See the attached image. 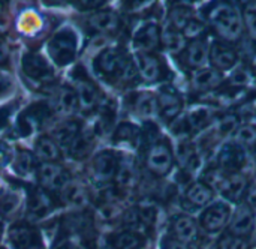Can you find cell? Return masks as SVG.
Masks as SVG:
<instances>
[{
    "label": "cell",
    "mask_w": 256,
    "mask_h": 249,
    "mask_svg": "<svg viewBox=\"0 0 256 249\" xmlns=\"http://www.w3.org/2000/svg\"><path fill=\"white\" fill-rule=\"evenodd\" d=\"M208 21L214 32L225 41H237L243 33V21L231 3H214L208 11Z\"/></svg>",
    "instance_id": "obj_1"
},
{
    "label": "cell",
    "mask_w": 256,
    "mask_h": 249,
    "mask_svg": "<svg viewBox=\"0 0 256 249\" xmlns=\"http://www.w3.org/2000/svg\"><path fill=\"white\" fill-rule=\"evenodd\" d=\"M94 66L100 75L110 78H118L123 81L134 80L138 74L136 65L126 54L112 48L102 51L98 56Z\"/></svg>",
    "instance_id": "obj_2"
},
{
    "label": "cell",
    "mask_w": 256,
    "mask_h": 249,
    "mask_svg": "<svg viewBox=\"0 0 256 249\" xmlns=\"http://www.w3.org/2000/svg\"><path fill=\"white\" fill-rule=\"evenodd\" d=\"M48 53L51 59L58 65H69L76 53V36L72 30L64 29L54 35V38L48 44Z\"/></svg>",
    "instance_id": "obj_3"
},
{
    "label": "cell",
    "mask_w": 256,
    "mask_h": 249,
    "mask_svg": "<svg viewBox=\"0 0 256 249\" xmlns=\"http://www.w3.org/2000/svg\"><path fill=\"white\" fill-rule=\"evenodd\" d=\"M146 165L150 173H153L158 177L166 176L172 165H174V158L171 153V149L166 143L158 141L150 146L147 150V158H146Z\"/></svg>",
    "instance_id": "obj_4"
},
{
    "label": "cell",
    "mask_w": 256,
    "mask_h": 249,
    "mask_svg": "<svg viewBox=\"0 0 256 249\" xmlns=\"http://www.w3.org/2000/svg\"><path fill=\"white\" fill-rule=\"evenodd\" d=\"M38 177L45 189H63L69 185V174L57 164L45 162L38 168Z\"/></svg>",
    "instance_id": "obj_5"
},
{
    "label": "cell",
    "mask_w": 256,
    "mask_h": 249,
    "mask_svg": "<svg viewBox=\"0 0 256 249\" xmlns=\"http://www.w3.org/2000/svg\"><path fill=\"white\" fill-rule=\"evenodd\" d=\"M21 68L26 77L33 81H50L52 78V69L48 62L39 54H26L21 60Z\"/></svg>",
    "instance_id": "obj_6"
},
{
    "label": "cell",
    "mask_w": 256,
    "mask_h": 249,
    "mask_svg": "<svg viewBox=\"0 0 256 249\" xmlns=\"http://www.w3.org/2000/svg\"><path fill=\"white\" fill-rule=\"evenodd\" d=\"M158 105H159V116L164 120L171 122L180 114V111L183 108V101H182L180 95L176 92V89L166 86V87H162V90L159 93Z\"/></svg>",
    "instance_id": "obj_7"
},
{
    "label": "cell",
    "mask_w": 256,
    "mask_h": 249,
    "mask_svg": "<svg viewBox=\"0 0 256 249\" xmlns=\"http://www.w3.org/2000/svg\"><path fill=\"white\" fill-rule=\"evenodd\" d=\"M118 159L114 153L111 152H100L99 155L94 156L92 162V171L93 177L98 182H110L116 177L117 168H118Z\"/></svg>",
    "instance_id": "obj_8"
},
{
    "label": "cell",
    "mask_w": 256,
    "mask_h": 249,
    "mask_svg": "<svg viewBox=\"0 0 256 249\" xmlns=\"http://www.w3.org/2000/svg\"><path fill=\"white\" fill-rule=\"evenodd\" d=\"M216 185H218L220 194L231 201H238L248 189V180L240 173L219 176L216 179Z\"/></svg>",
    "instance_id": "obj_9"
},
{
    "label": "cell",
    "mask_w": 256,
    "mask_h": 249,
    "mask_svg": "<svg viewBox=\"0 0 256 249\" xmlns=\"http://www.w3.org/2000/svg\"><path fill=\"white\" fill-rule=\"evenodd\" d=\"M135 65L138 74L147 83H156L164 77V66L160 60L150 53H138Z\"/></svg>",
    "instance_id": "obj_10"
},
{
    "label": "cell",
    "mask_w": 256,
    "mask_h": 249,
    "mask_svg": "<svg viewBox=\"0 0 256 249\" xmlns=\"http://www.w3.org/2000/svg\"><path fill=\"white\" fill-rule=\"evenodd\" d=\"M230 207L224 203H216L210 206L201 216V225L208 233H218L220 228H224L230 219Z\"/></svg>",
    "instance_id": "obj_11"
},
{
    "label": "cell",
    "mask_w": 256,
    "mask_h": 249,
    "mask_svg": "<svg viewBox=\"0 0 256 249\" xmlns=\"http://www.w3.org/2000/svg\"><path fill=\"white\" fill-rule=\"evenodd\" d=\"M219 165L228 173H237L246 162V153L237 143L225 144L219 152Z\"/></svg>",
    "instance_id": "obj_12"
},
{
    "label": "cell",
    "mask_w": 256,
    "mask_h": 249,
    "mask_svg": "<svg viewBox=\"0 0 256 249\" xmlns=\"http://www.w3.org/2000/svg\"><path fill=\"white\" fill-rule=\"evenodd\" d=\"M255 227V213L248 204H242L232 215L230 222V234L237 237H244L252 233Z\"/></svg>",
    "instance_id": "obj_13"
},
{
    "label": "cell",
    "mask_w": 256,
    "mask_h": 249,
    "mask_svg": "<svg viewBox=\"0 0 256 249\" xmlns=\"http://www.w3.org/2000/svg\"><path fill=\"white\" fill-rule=\"evenodd\" d=\"M210 60L216 71H230L237 65L238 54L232 47L224 42H214L210 50Z\"/></svg>",
    "instance_id": "obj_14"
},
{
    "label": "cell",
    "mask_w": 256,
    "mask_h": 249,
    "mask_svg": "<svg viewBox=\"0 0 256 249\" xmlns=\"http://www.w3.org/2000/svg\"><path fill=\"white\" fill-rule=\"evenodd\" d=\"M162 41V32L158 24L147 23L141 26L135 33V45L138 47L140 53H150L159 47Z\"/></svg>",
    "instance_id": "obj_15"
},
{
    "label": "cell",
    "mask_w": 256,
    "mask_h": 249,
    "mask_svg": "<svg viewBox=\"0 0 256 249\" xmlns=\"http://www.w3.org/2000/svg\"><path fill=\"white\" fill-rule=\"evenodd\" d=\"M208 57H210V51L201 39L190 41L183 51L184 65L190 69H195V71L206 68Z\"/></svg>",
    "instance_id": "obj_16"
},
{
    "label": "cell",
    "mask_w": 256,
    "mask_h": 249,
    "mask_svg": "<svg viewBox=\"0 0 256 249\" xmlns=\"http://www.w3.org/2000/svg\"><path fill=\"white\" fill-rule=\"evenodd\" d=\"M172 233H174V239L186 243V245H192L198 240V227L195 224V221L189 216L184 215H178L172 219Z\"/></svg>",
    "instance_id": "obj_17"
},
{
    "label": "cell",
    "mask_w": 256,
    "mask_h": 249,
    "mask_svg": "<svg viewBox=\"0 0 256 249\" xmlns=\"http://www.w3.org/2000/svg\"><path fill=\"white\" fill-rule=\"evenodd\" d=\"M222 83V75L214 68H202L194 72L192 75V86L195 90L207 92L216 89Z\"/></svg>",
    "instance_id": "obj_18"
},
{
    "label": "cell",
    "mask_w": 256,
    "mask_h": 249,
    "mask_svg": "<svg viewBox=\"0 0 256 249\" xmlns=\"http://www.w3.org/2000/svg\"><path fill=\"white\" fill-rule=\"evenodd\" d=\"M88 24L93 30L99 33H112L118 29L120 20L111 11H100L88 18Z\"/></svg>",
    "instance_id": "obj_19"
},
{
    "label": "cell",
    "mask_w": 256,
    "mask_h": 249,
    "mask_svg": "<svg viewBox=\"0 0 256 249\" xmlns=\"http://www.w3.org/2000/svg\"><path fill=\"white\" fill-rule=\"evenodd\" d=\"M76 98H78V105L84 111H90L96 107L99 93L94 84L88 80H81L76 84Z\"/></svg>",
    "instance_id": "obj_20"
},
{
    "label": "cell",
    "mask_w": 256,
    "mask_h": 249,
    "mask_svg": "<svg viewBox=\"0 0 256 249\" xmlns=\"http://www.w3.org/2000/svg\"><path fill=\"white\" fill-rule=\"evenodd\" d=\"M184 198L194 207H202L213 200V191H212L210 185L202 183V182H196L188 188Z\"/></svg>",
    "instance_id": "obj_21"
},
{
    "label": "cell",
    "mask_w": 256,
    "mask_h": 249,
    "mask_svg": "<svg viewBox=\"0 0 256 249\" xmlns=\"http://www.w3.org/2000/svg\"><path fill=\"white\" fill-rule=\"evenodd\" d=\"M54 110L58 114L63 116H69L75 111V108L78 107V98H76V92H74L69 87H62L56 98H54Z\"/></svg>",
    "instance_id": "obj_22"
},
{
    "label": "cell",
    "mask_w": 256,
    "mask_h": 249,
    "mask_svg": "<svg viewBox=\"0 0 256 249\" xmlns=\"http://www.w3.org/2000/svg\"><path fill=\"white\" fill-rule=\"evenodd\" d=\"M135 111L142 119H148V120L154 119L156 116H159L158 99L150 93H141L135 101Z\"/></svg>",
    "instance_id": "obj_23"
},
{
    "label": "cell",
    "mask_w": 256,
    "mask_h": 249,
    "mask_svg": "<svg viewBox=\"0 0 256 249\" xmlns=\"http://www.w3.org/2000/svg\"><path fill=\"white\" fill-rule=\"evenodd\" d=\"M138 177V171L134 165L132 161H123L118 164L117 173H116V183L122 188V189H129L135 185Z\"/></svg>",
    "instance_id": "obj_24"
},
{
    "label": "cell",
    "mask_w": 256,
    "mask_h": 249,
    "mask_svg": "<svg viewBox=\"0 0 256 249\" xmlns=\"http://www.w3.org/2000/svg\"><path fill=\"white\" fill-rule=\"evenodd\" d=\"M63 198L72 209H82L88 200L86 189L78 185H68L63 191Z\"/></svg>",
    "instance_id": "obj_25"
},
{
    "label": "cell",
    "mask_w": 256,
    "mask_h": 249,
    "mask_svg": "<svg viewBox=\"0 0 256 249\" xmlns=\"http://www.w3.org/2000/svg\"><path fill=\"white\" fill-rule=\"evenodd\" d=\"M162 42L166 47V50L170 53H174V54L183 53L186 45H188L184 35L182 32L176 30V29L165 30V33H162Z\"/></svg>",
    "instance_id": "obj_26"
},
{
    "label": "cell",
    "mask_w": 256,
    "mask_h": 249,
    "mask_svg": "<svg viewBox=\"0 0 256 249\" xmlns=\"http://www.w3.org/2000/svg\"><path fill=\"white\" fill-rule=\"evenodd\" d=\"M34 150H36V155H38L40 159H44L45 162L56 161V159L60 156L57 143L52 141L51 138H46V137H42V138H39V140L36 141Z\"/></svg>",
    "instance_id": "obj_27"
},
{
    "label": "cell",
    "mask_w": 256,
    "mask_h": 249,
    "mask_svg": "<svg viewBox=\"0 0 256 249\" xmlns=\"http://www.w3.org/2000/svg\"><path fill=\"white\" fill-rule=\"evenodd\" d=\"M80 134V125L76 122H66L60 126H57V129L54 131V140L56 143L62 144V146H70V143L74 141V138Z\"/></svg>",
    "instance_id": "obj_28"
},
{
    "label": "cell",
    "mask_w": 256,
    "mask_h": 249,
    "mask_svg": "<svg viewBox=\"0 0 256 249\" xmlns=\"http://www.w3.org/2000/svg\"><path fill=\"white\" fill-rule=\"evenodd\" d=\"M144 239L135 231H123L112 240V249H141Z\"/></svg>",
    "instance_id": "obj_29"
},
{
    "label": "cell",
    "mask_w": 256,
    "mask_h": 249,
    "mask_svg": "<svg viewBox=\"0 0 256 249\" xmlns=\"http://www.w3.org/2000/svg\"><path fill=\"white\" fill-rule=\"evenodd\" d=\"M9 240L15 249H38L33 248V234L27 227H15L9 233Z\"/></svg>",
    "instance_id": "obj_30"
},
{
    "label": "cell",
    "mask_w": 256,
    "mask_h": 249,
    "mask_svg": "<svg viewBox=\"0 0 256 249\" xmlns=\"http://www.w3.org/2000/svg\"><path fill=\"white\" fill-rule=\"evenodd\" d=\"M92 147H93V138H92V135H88V134H78L75 138H74V141L70 143V146H69V153L74 156V158H76V159H81V158H84V156H87L88 153H90V150H92Z\"/></svg>",
    "instance_id": "obj_31"
},
{
    "label": "cell",
    "mask_w": 256,
    "mask_h": 249,
    "mask_svg": "<svg viewBox=\"0 0 256 249\" xmlns=\"http://www.w3.org/2000/svg\"><path fill=\"white\" fill-rule=\"evenodd\" d=\"M138 138H140V132H138L136 126H134L130 123H122L114 132V141L116 143L134 144L135 141H138Z\"/></svg>",
    "instance_id": "obj_32"
},
{
    "label": "cell",
    "mask_w": 256,
    "mask_h": 249,
    "mask_svg": "<svg viewBox=\"0 0 256 249\" xmlns=\"http://www.w3.org/2000/svg\"><path fill=\"white\" fill-rule=\"evenodd\" d=\"M192 20L194 17L188 8H174V11L171 12V27L182 33L184 32V29L189 26Z\"/></svg>",
    "instance_id": "obj_33"
},
{
    "label": "cell",
    "mask_w": 256,
    "mask_h": 249,
    "mask_svg": "<svg viewBox=\"0 0 256 249\" xmlns=\"http://www.w3.org/2000/svg\"><path fill=\"white\" fill-rule=\"evenodd\" d=\"M237 144L244 147H256V126L252 125H242L237 128L236 132Z\"/></svg>",
    "instance_id": "obj_34"
},
{
    "label": "cell",
    "mask_w": 256,
    "mask_h": 249,
    "mask_svg": "<svg viewBox=\"0 0 256 249\" xmlns=\"http://www.w3.org/2000/svg\"><path fill=\"white\" fill-rule=\"evenodd\" d=\"M207 122H208V113L202 108L192 111L186 119V125L189 131H200L207 125Z\"/></svg>",
    "instance_id": "obj_35"
},
{
    "label": "cell",
    "mask_w": 256,
    "mask_h": 249,
    "mask_svg": "<svg viewBox=\"0 0 256 249\" xmlns=\"http://www.w3.org/2000/svg\"><path fill=\"white\" fill-rule=\"evenodd\" d=\"M218 249H250L248 240H244V237H237L232 234H225L220 237Z\"/></svg>",
    "instance_id": "obj_36"
},
{
    "label": "cell",
    "mask_w": 256,
    "mask_h": 249,
    "mask_svg": "<svg viewBox=\"0 0 256 249\" xmlns=\"http://www.w3.org/2000/svg\"><path fill=\"white\" fill-rule=\"evenodd\" d=\"M50 207H51V201H50L48 195L45 192H42V191L36 192L34 197L30 201V212L36 213V215L38 213H45L46 210H50Z\"/></svg>",
    "instance_id": "obj_37"
},
{
    "label": "cell",
    "mask_w": 256,
    "mask_h": 249,
    "mask_svg": "<svg viewBox=\"0 0 256 249\" xmlns=\"http://www.w3.org/2000/svg\"><path fill=\"white\" fill-rule=\"evenodd\" d=\"M15 167H16L18 173L30 174L33 171V168H34L33 155H30L28 152H20V155L16 156V161H15Z\"/></svg>",
    "instance_id": "obj_38"
},
{
    "label": "cell",
    "mask_w": 256,
    "mask_h": 249,
    "mask_svg": "<svg viewBox=\"0 0 256 249\" xmlns=\"http://www.w3.org/2000/svg\"><path fill=\"white\" fill-rule=\"evenodd\" d=\"M18 197L16 195H6L0 200V215H9L18 207Z\"/></svg>",
    "instance_id": "obj_39"
},
{
    "label": "cell",
    "mask_w": 256,
    "mask_h": 249,
    "mask_svg": "<svg viewBox=\"0 0 256 249\" xmlns=\"http://www.w3.org/2000/svg\"><path fill=\"white\" fill-rule=\"evenodd\" d=\"M244 23L249 32L256 38V3L244 9Z\"/></svg>",
    "instance_id": "obj_40"
},
{
    "label": "cell",
    "mask_w": 256,
    "mask_h": 249,
    "mask_svg": "<svg viewBox=\"0 0 256 249\" xmlns=\"http://www.w3.org/2000/svg\"><path fill=\"white\" fill-rule=\"evenodd\" d=\"M117 213H118V209H117L112 203H105V204L99 209V215H100V218L105 219V221H110V219L116 218Z\"/></svg>",
    "instance_id": "obj_41"
},
{
    "label": "cell",
    "mask_w": 256,
    "mask_h": 249,
    "mask_svg": "<svg viewBox=\"0 0 256 249\" xmlns=\"http://www.w3.org/2000/svg\"><path fill=\"white\" fill-rule=\"evenodd\" d=\"M238 128V119L236 116H225L222 120H220V131L224 132H231L234 129Z\"/></svg>",
    "instance_id": "obj_42"
},
{
    "label": "cell",
    "mask_w": 256,
    "mask_h": 249,
    "mask_svg": "<svg viewBox=\"0 0 256 249\" xmlns=\"http://www.w3.org/2000/svg\"><path fill=\"white\" fill-rule=\"evenodd\" d=\"M162 249H192L189 245H186V243H182V242H178V240H176L174 237H168V239H165L164 240V243H162Z\"/></svg>",
    "instance_id": "obj_43"
},
{
    "label": "cell",
    "mask_w": 256,
    "mask_h": 249,
    "mask_svg": "<svg viewBox=\"0 0 256 249\" xmlns=\"http://www.w3.org/2000/svg\"><path fill=\"white\" fill-rule=\"evenodd\" d=\"M246 83H248V74H246V71L238 69L231 77V84H234V86H244Z\"/></svg>",
    "instance_id": "obj_44"
},
{
    "label": "cell",
    "mask_w": 256,
    "mask_h": 249,
    "mask_svg": "<svg viewBox=\"0 0 256 249\" xmlns=\"http://www.w3.org/2000/svg\"><path fill=\"white\" fill-rule=\"evenodd\" d=\"M9 60V47L3 39H0V65H6Z\"/></svg>",
    "instance_id": "obj_45"
},
{
    "label": "cell",
    "mask_w": 256,
    "mask_h": 249,
    "mask_svg": "<svg viewBox=\"0 0 256 249\" xmlns=\"http://www.w3.org/2000/svg\"><path fill=\"white\" fill-rule=\"evenodd\" d=\"M10 158V152L6 144L0 143V165H6V162Z\"/></svg>",
    "instance_id": "obj_46"
},
{
    "label": "cell",
    "mask_w": 256,
    "mask_h": 249,
    "mask_svg": "<svg viewBox=\"0 0 256 249\" xmlns=\"http://www.w3.org/2000/svg\"><path fill=\"white\" fill-rule=\"evenodd\" d=\"M9 86H10V81H9V78L8 77H4L3 74H0V96L9 89Z\"/></svg>",
    "instance_id": "obj_47"
},
{
    "label": "cell",
    "mask_w": 256,
    "mask_h": 249,
    "mask_svg": "<svg viewBox=\"0 0 256 249\" xmlns=\"http://www.w3.org/2000/svg\"><path fill=\"white\" fill-rule=\"evenodd\" d=\"M9 111H10V108H0V128H3L8 123Z\"/></svg>",
    "instance_id": "obj_48"
},
{
    "label": "cell",
    "mask_w": 256,
    "mask_h": 249,
    "mask_svg": "<svg viewBox=\"0 0 256 249\" xmlns=\"http://www.w3.org/2000/svg\"><path fill=\"white\" fill-rule=\"evenodd\" d=\"M248 200H249V203H250L254 207H256V186L249 189V192H248Z\"/></svg>",
    "instance_id": "obj_49"
},
{
    "label": "cell",
    "mask_w": 256,
    "mask_h": 249,
    "mask_svg": "<svg viewBox=\"0 0 256 249\" xmlns=\"http://www.w3.org/2000/svg\"><path fill=\"white\" fill-rule=\"evenodd\" d=\"M56 249H75V248H74V245H72L69 240L63 239V240H60V242H58V245L56 246Z\"/></svg>",
    "instance_id": "obj_50"
}]
</instances>
